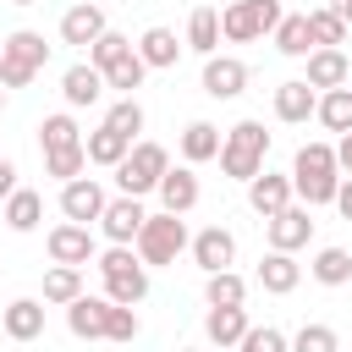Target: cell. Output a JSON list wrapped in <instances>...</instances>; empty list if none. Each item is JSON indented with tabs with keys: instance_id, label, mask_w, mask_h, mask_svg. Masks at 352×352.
<instances>
[{
	"instance_id": "cell-1",
	"label": "cell",
	"mask_w": 352,
	"mask_h": 352,
	"mask_svg": "<svg viewBox=\"0 0 352 352\" xmlns=\"http://www.w3.org/2000/svg\"><path fill=\"white\" fill-rule=\"evenodd\" d=\"M44 60H50L44 33H33V28L6 33V38H0V88H28V82L44 72Z\"/></svg>"
},
{
	"instance_id": "cell-2",
	"label": "cell",
	"mask_w": 352,
	"mask_h": 352,
	"mask_svg": "<svg viewBox=\"0 0 352 352\" xmlns=\"http://www.w3.org/2000/svg\"><path fill=\"white\" fill-rule=\"evenodd\" d=\"M264 154H270L264 121H236V126L226 132V143H220V170H226L231 182H253V176L264 170Z\"/></svg>"
},
{
	"instance_id": "cell-3",
	"label": "cell",
	"mask_w": 352,
	"mask_h": 352,
	"mask_svg": "<svg viewBox=\"0 0 352 352\" xmlns=\"http://www.w3.org/2000/svg\"><path fill=\"white\" fill-rule=\"evenodd\" d=\"M165 170H170V148H165V143H148V138H138V143H132V154L116 165V187H121L126 198L160 192Z\"/></svg>"
},
{
	"instance_id": "cell-4",
	"label": "cell",
	"mask_w": 352,
	"mask_h": 352,
	"mask_svg": "<svg viewBox=\"0 0 352 352\" xmlns=\"http://www.w3.org/2000/svg\"><path fill=\"white\" fill-rule=\"evenodd\" d=\"M192 248V236H187V220L182 214H148L143 220V231H138V258L148 264V270H165V264H176V253H187Z\"/></svg>"
},
{
	"instance_id": "cell-5",
	"label": "cell",
	"mask_w": 352,
	"mask_h": 352,
	"mask_svg": "<svg viewBox=\"0 0 352 352\" xmlns=\"http://www.w3.org/2000/svg\"><path fill=\"white\" fill-rule=\"evenodd\" d=\"M280 16H286L280 0H231V6L220 11V38H231V44H253V38L275 33Z\"/></svg>"
},
{
	"instance_id": "cell-6",
	"label": "cell",
	"mask_w": 352,
	"mask_h": 352,
	"mask_svg": "<svg viewBox=\"0 0 352 352\" xmlns=\"http://www.w3.org/2000/svg\"><path fill=\"white\" fill-rule=\"evenodd\" d=\"M44 248H50V264H72V270H82V264H94V258H99V242H94V231H88V226H72V220L50 226Z\"/></svg>"
},
{
	"instance_id": "cell-7",
	"label": "cell",
	"mask_w": 352,
	"mask_h": 352,
	"mask_svg": "<svg viewBox=\"0 0 352 352\" xmlns=\"http://www.w3.org/2000/svg\"><path fill=\"white\" fill-rule=\"evenodd\" d=\"M143 220H148V209H143V198H110L104 204V214H99V231H104V242H116V248H138V231H143Z\"/></svg>"
},
{
	"instance_id": "cell-8",
	"label": "cell",
	"mask_w": 352,
	"mask_h": 352,
	"mask_svg": "<svg viewBox=\"0 0 352 352\" xmlns=\"http://www.w3.org/2000/svg\"><path fill=\"white\" fill-rule=\"evenodd\" d=\"M264 236H270V253H297L314 242V209L308 204H292L280 209L275 220H264Z\"/></svg>"
},
{
	"instance_id": "cell-9",
	"label": "cell",
	"mask_w": 352,
	"mask_h": 352,
	"mask_svg": "<svg viewBox=\"0 0 352 352\" xmlns=\"http://www.w3.org/2000/svg\"><path fill=\"white\" fill-rule=\"evenodd\" d=\"M104 33H110V22H104V11H99L94 0L66 6V16H60V44H72V50H94Z\"/></svg>"
},
{
	"instance_id": "cell-10",
	"label": "cell",
	"mask_w": 352,
	"mask_h": 352,
	"mask_svg": "<svg viewBox=\"0 0 352 352\" xmlns=\"http://www.w3.org/2000/svg\"><path fill=\"white\" fill-rule=\"evenodd\" d=\"M104 187L94 182V176H77V182H66L60 187V214L72 220V226H94L99 214H104Z\"/></svg>"
},
{
	"instance_id": "cell-11",
	"label": "cell",
	"mask_w": 352,
	"mask_h": 352,
	"mask_svg": "<svg viewBox=\"0 0 352 352\" xmlns=\"http://www.w3.org/2000/svg\"><path fill=\"white\" fill-rule=\"evenodd\" d=\"M292 198H297V187H292V176H280V170H258V176L248 182V204H253V214H264V220H275L280 209H292Z\"/></svg>"
},
{
	"instance_id": "cell-12",
	"label": "cell",
	"mask_w": 352,
	"mask_h": 352,
	"mask_svg": "<svg viewBox=\"0 0 352 352\" xmlns=\"http://www.w3.org/2000/svg\"><path fill=\"white\" fill-rule=\"evenodd\" d=\"M187 253H192V264H198L204 275H220V270H231V258H236V236H231L226 226H204Z\"/></svg>"
},
{
	"instance_id": "cell-13",
	"label": "cell",
	"mask_w": 352,
	"mask_h": 352,
	"mask_svg": "<svg viewBox=\"0 0 352 352\" xmlns=\"http://www.w3.org/2000/svg\"><path fill=\"white\" fill-rule=\"evenodd\" d=\"M60 99H66L72 110H88V104H99V99H104V72H99L94 60H77V66H66V72H60Z\"/></svg>"
},
{
	"instance_id": "cell-14",
	"label": "cell",
	"mask_w": 352,
	"mask_h": 352,
	"mask_svg": "<svg viewBox=\"0 0 352 352\" xmlns=\"http://www.w3.org/2000/svg\"><path fill=\"white\" fill-rule=\"evenodd\" d=\"M248 88V66L236 55H209L204 60V94L209 99H236Z\"/></svg>"
},
{
	"instance_id": "cell-15",
	"label": "cell",
	"mask_w": 352,
	"mask_h": 352,
	"mask_svg": "<svg viewBox=\"0 0 352 352\" xmlns=\"http://www.w3.org/2000/svg\"><path fill=\"white\" fill-rule=\"evenodd\" d=\"M198 198H204V187H198L192 165H170L165 182H160V209L165 214H187V209H198Z\"/></svg>"
},
{
	"instance_id": "cell-16",
	"label": "cell",
	"mask_w": 352,
	"mask_h": 352,
	"mask_svg": "<svg viewBox=\"0 0 352 352\" xmlns=\"http://www.w3.org/2000/svg\"><path fill=\"white\" fill-rule=\"evenodd\" d=\"M346 77H352V60H346L341 50H314V55H308V72H302V82H308L314 94L346 88Z\"/></svg>"
},
{
	"instance_id": "cell-17",
	"label": "cell",
	"mask_w": 352,
	"mask_h": 352,
	"mask_svg": "<svg viewBox=\"0 0 352 352\" xmlns=\"http://www.w3.org/2000/svg\"><path fill=\"white\" fill-rule=\"evenodd\" d=\"M104 297H110V302H121V308H138V302L148 297V264H143V258H132V264L110 270V275H104Z\"/></svg>"
},
{
	"instance_id": "cell-18",
	"label": "cell",
	"mask_w": 352,
	"mask_h": 352,
	"mask_svg": "<svg viewBox=\"0 0 352 352\" xmlns=\"http://www.w3.org/2000/svg\"><path fill=\"white\" fill-rule=\"evenodd\" d=\"M0 330H6L11 341H38V336H44V302H38V297L6 302V308H0Z\"/></svg>"
},
{
	"instance_id": "cell-19",
	"label": "cell",
	"mask_w": 352,
	"mask_h": 352,
	"mask_svg": "<svg viewBox=\"0 0 352 352\" xmlns=\"http://www.w3.org/2000/svg\"><path fill=\"white\" fill-rule=\"evenodd\" d=\"M314 110H319V94H314L302 77H292V82H280V88H275V121H286V126H302Z\"/></svg>"
},
{
	"instance_id": "cell-20",
	"label": "cell",
	"mask_w": 352,
	"mask_h": 352,
	"mask_svg": "<svg viewBox=\"0 0 352 352\" xmlns=\"http://www.w3.org/2000/svg\"><path fill=\"white\" fill-rule=\"evenodd\" d=\"M220 143H226V132H220L214 121H187V126H182V138H176V148H182V160H187V165L220 160Z\"/></svg>"
},
{
	"instance_id": "cell-21",
	"label": "cell",
	"mask_w": 352,
	"mask_h": 352,
	"mask_svg": "<svg viewBox=\"0 0 352 352\" xmlns=\"http://www.w3.org/2000/svg\"><path fill=\"white\" fill-rule=\"evenodd\" d=\"M104 314H110V297H77L72 308H66V330L77 336V341H104Z\"/></svg>"
},
{
	"instance_id": "cell-22",
	"label": "cell",
	"mask_w": 352,
	"mask_h": 352,
	"mask_svg": "<svg viewBox=\"0 0 352 352\" xmlns=\"http://www.w3.org/2000/svg\"><path fill=\"white\" fill-rule=\"evenodd\" d=\"M182 44H187V38H176L170 28H143L138 55H143V66H148V72H170V66L182 60Z\"/></svg>"
},
{
	"instance_id": "cell-23",
	"label": "cell",
	"mask_w": 352,
	"mask_h": 352,
	"mask_svg": "<svg viewBox=\"0 0 352 352\" xmlns=\"http://www.w3.org/2000/svg\"><path fill=\"white\" fill-rule=\"evenodd\" d=\"M297 280H302V264H297L292 253H264V258H258V286H264L270 297H292Z\"/></svg>"
},
{
	"instance_id": "cell-24",
	"label": "cell",
	"mask_w": 352,
	"mask_h": 352,
	"mask_svg": "<svg viewBox=\"0 0 352 352\" xmlns=\"http://www.w3.org/2000/svg\"><path fill=\"white\" fill-rule=\"evenodd\" d=\"M248 330H253L248 308H209V314H204V336H209V346H242Z\"/></svg>"
},
{
	"instance_id": "cell-25",
	"label": "cell",
	"mask_w": 352,
	"mask_h": 352,
	"mask_svg": "<svg viewBox=\"0 0 352 352\" xmlns=\"http://www.w3.org/2000/svg\"><path fill=\"white\" fill-rule=\"evenodd\" d=\"M270 38H275V50H280V55H292V60H308V55H314L308 11H286V16H280V28H275Z\"/></svg>"
},
{
	"instance_id": "cell-26",
	"label": "cell",
	"mask_w": 352,
	"mask_h": 352,
	"mask_svg": "<svg viewBox=\"0 0 352 352\" xmlns=\"http://www.w3.org/2000/svg\"><path fill=\"white\" fill-rule=\"evenodd\" d=\"M11 231H38V220H44V192H33V187H16L11 198H6V214H0Z\"/></svg>"
},
{
	"instance_id": "cell-27",
	"label": "cell",
	"mask_w": 352,
	"mask_h": 352,
	"mask_svg": "<svg viewBox=\"0 0 352 352\" xmlns=\"http://www.w3.org/2000/svg\"><path fill=\"white\" fill-rule=\"evenodd\" d=\"M187 50L204 55V60L220 50V11H214V6H198V11L187 16Z\"/></svg>"
},
{
	"instance_id": "cell-28",
	"label": "cell",
	"mask_w": 352,
	"mask_h": 352,
	"mask_svg": "<svg viewBox=\"0 0 352 352\" xmlns=\"http://www.w3.org/2000/svg\"><path fill=\"white\" fill-rule=\"evenodd\" d=\"M82 148H88V165H104V170H116V165L132 154V138H121V132L99 126V132H88V138H82Z\"/></svg>"
},
{
	"instance_id": "cell-29",
	"label": "cell",
	"mask_w": 352,
	"mask_h": 352,
	"mask_svg": "<svg viewBox=\"0 0 352 352\" xmlns=\"http://www.w3.org/2000/svg\"><path fill=\"white\" fill-rule=\"evenodd\" d=\"M302 176H341L336 143H302L297 160H292V182H302Z\"/></svg>"
},
{
	"instance_id": "cell-30",
	"label": "cell",
	"mask_w": 352,
	"mask_h": 352,
	"mask_svg": "<svg viewBox=\"0 0 352 352\" xmlns=\"http://www.w3.org/2000/svg\"><path fill=\"white\" fill-rule=\"evenodd\" d=\"M77 297H82V270H72V264H50V270H44V302L72 308Z\"/></svg>"
},
{
	"instance_id": "cell-31",
	"label": "cell",
	"mask_w": 352,
	"mask_h": 352,
	"mask_svg": "<svg viewBox=\"0 0 352 352\" xmlns=\"http://www.w3.org/2000/svg\"><path fill=\"white\" fill-rule=\"evenodd\" d=\"M204 302H209V308H242V302H248V280H242L236 270L204 275Z\"/></svg>"
},
{
	"instance_id": "cell-32",
	"label": "cell",
	"mask_w": 352,
	"mask_h": 352,
	"mask_svg": "<svg viewBox=\"0 0 352 352\" xmlns=\"http://www.w3.org/2000/svg\"><path fill=\"white\" fill-rule=\"evenodd\" d=\"M319 126L324 132H336V138H346L352 132V88H330V94H319Z\"/></svg>"
},
{
	"instance_id": "cell-33",
	"label": "cell",
	"mask_w": 352,
	"mask_h": 352,
	"mask_svg": "<svg viewBox=\"0 0 352 352\" xmlns=\"http://www.w3.org/2000/svg\"><path fill=\"white\" fill-rule=\"evenodd\" d=\"M143 77H148V66H143V55H138V44L116 60V66H104V88H116L121 99H132V88H143Z\"/></svg>"
},
{
	"instance_id": "cell-34",
	"label": "cell",
	"mask_w": 352,
	"mask_h": 352,
	"mask_svg": "<svg viewBox=\"0 0 352 352\" xmlns=\"http://www.w3.org/2000/svg\"><path fill=\"white\" fill-rule=\"evenodd\" d=\"M308 275H314L319 286H346V280H352V253H346V248H319L314 264H308Z\"/></svg>"
},
{
	"instance_id": "cell-35",
	"label": "cell",
	"mask_w": 352,
	"mask_h": 352,
	"mask_svg": "<svg viewBox=\"0 0 352 352\" xmlns=\"http://www.w3.org/2000/svg\"><path fill=\"white\" fill-rule=\"evenodd\" d=\"M77 143H82V132H77V121H72L66 110H55V116L38 121V148H44V154H55V148H77Z\"/></svg>"
},
{
	"instance_id": "cell-36",
	"label": "cell",
	"mask_w": 352,
	"mask_h": 352,
	"mask_svg": "<svg viewBox=\"0 0 352 352\" xmlns=\"http://www.w3.org/2000/svg\"><path fill=\"white\" fill-rule=\"evenodd\" d=\"M308 33H314V50H341L352 28H346L330 6H319V11H308Z\"/></svg>"
},
{
	"instance_id": "cell-37",
	"label": "cell",
	"mask_w": 352,
	"mask_h": 352,
	"mask_svg": "<svg viewBox=\"0 0 352 352\" xmlns=\"http://www.w3.org/2000/svg\"><path fill=\"white\" fill-rule=\"evenodd\" d=\"M82 170H88V148H82V143H77V148H55V154H44V176H55L60 187L77 182Z\"/></svg>"
},
{
	"instance_id": "cell-38",
	"label": "cell",
	"mask_w": 352,
	"mask_h": 352,
	"mask_svg": "<svg viewBox=\"0 0 352 352\" xmlns=\"http://www.w3.org/2000/svg\"><path fill=\"white\" fill-rule=\"evenodd\" d=\"M104 126L138 143V132H143V104H138V99H116V104L104 110Z\"/></svg>"
},
{
	"instance_id": "cell-39",
	"label": "cell",
	"mask_w": 352,
	"mask_h": 352,
	"mask_svg": "<svg viewBox=\"0 0 352 352\" xmlns=\"http://www.w3.org/2000/svg\"><path fill=\"white\" fill-rule=\"evenodd\" d=\"M138 330H143V324H138V308L110 302V314H104V341H121V346H126V341H138Z\"/></svg>"
},
{
	"instance_id": "cell-40",
	"label": "cell",
	"mask_w": 352,
	"mask_h": 352,
	"mask_svg": "<svg viewBox=\"0 0 352 352\" xmlns=\"http://www.w3.org/2000/svg\"><path fill=\"white\" fill-rule=\"evenodd\" d=\"M292 352H341V336L330 324H302L292 336Z\"/></svg>"
},
{
	"instance_id": "cell-41",
	"label": "cell",
	"mask_w": 352,
	"mask_h": 352,
	"mask_svg": "<svg viewBox=\"0 0 352 352\" xmlns=\"http://www.w3.org/2000/svg\"><path fill=\"white\" fill-rule=\"evenodd\" d=\"M236 352H292V336H280L275 324H253Z\"/></svg>"
},
{
	"instance_id": "cell-42",
	"label": "cell",
	"mask_w": 352,
	"mask_h": 352,
	"mask_svg": "<svg viewBox=\"0 0 352 352\" xmlns=\"http://www.w3.org/2000/svg\"><path fill=\"white\" fill-rule=\"evenodd\" d=\"M126 50H132V38H126V33H116V28H110V33H104V38H99V44H94V50H88V60H94V66H99V72H104V66H116V60H121V55H126Z\"/></svg>"
},
{
	"instance_id": "cell-43",
	"label": "cell",
	"mask_w": 352,
	"mask_h": 352,
	"mask_svg": "<svg viewBox=\"0 0 352 352\" xmlns=\"http://www.w3.org/2000/svg\"><path fill=\"white\" fill-rule=\"evenodd\" d=\"M11 192H16V165L0 154V198H11Z\"/></svg>"
},
{
	"instance_id": "cell-44",
	"label": "cell",
	"mask_w": 352,
	"mask_h": 352,
	"mask_svg": "<svg viewBox=\"0 0 352 352\" xmlns=\"http://www.w3.org/2000/svg\"><path fill=\"white\" fill-rule=\"evenodd\" d=\"M336 209H341V220H352V176H341V192H336Z\"/></svg>"
},
{
	"instance_id": "cell-45",
	"label": "cell",
	"mask_w": 352,
	"mask_h": 352,
	"mask_svg": "<svg viewBox=\"0 0 352 352\" xmlns=\"http://www.w3.org/2000/svg\"><path fill=\"white\" fill-rule=\"evenodd\" d=\"M336 165H341V170H352V132H346V138H336Z\"/></svg>"
},
{
	"instance_id": "cell-46",
	"label": "cell",
	"mask_w": 352,
	"mask_h": 352,
	"mask_svg": "<svg viewBox=\"0 0 352 352\" xmlns=\"http://www.w3.org/2000/svg\"><path fill=\"white\" fill-rule=\"evenodd\" d=\"M330 11H336V16L346 22V28H352V0H330Z\"/></svg>"
},
{
	"instance_id": "cell-47",
	"label": "cell",
	"mask_w": 352,
	"mask_h": 352,
	"mask_svg": "<svg viewBox=\"0 0 352 352\" xmlns=\"http://www.w3.org/2000/svg\"><path fill=\"white\" fill-rule=\"evenodd\" d=\"M11 6H38V0H11Z\"/></svg>"
},
{
	"instance_id": "cell-48",
	"label": "cell",
	"mask_w": 352,
	"mask_h": 352,
	"mask_svg": "<svg viewBox=\"0 0 352 352\" xmlns=\"http://www.w3.org/2000/svg\"><path fill=\"white\" fill-rule=\"evenodd\" d=\"M0 110H6V88H0Z\"/></svg>"
},
{
	"instance_id": "cell-49",
	"label": "cell",
	"mask_w": 352,
	"mask_h": 352,
	"mask_svg": "<svg viewBox=\"0 0 352 352\" xmlns=\"http://www.w3.org/2000/svg\"><path fill=\"white\" fill-rule=\"evenodd\" d=\"M214 352H236V346H214Z\"/></svg>"
},
{
	"instance_id": "cell-50",
	"label": "cell",
	"mask_w": 352,
	"mask_h": 352,
	"mask_svg": "<svg viewBox=\"0 0 352 352\" xmlns=\"http://www.w3.org/2000/svg\"><path fill=\"white\" fill-rule=\"evenodd\" d=\"M346 88H352V77H346Z\"/></svg>"
}]
</instances>
